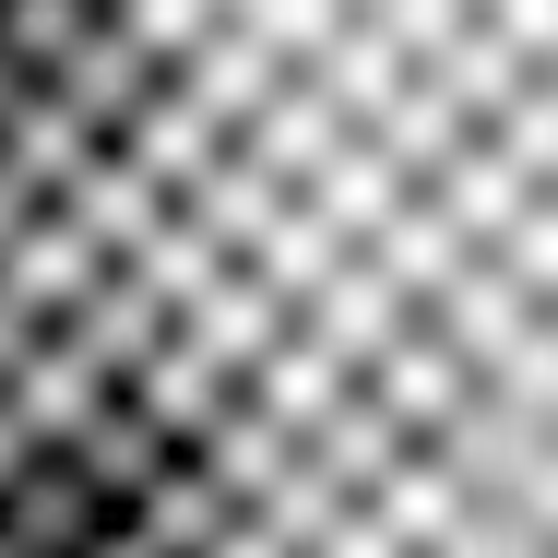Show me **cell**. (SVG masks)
Instances as JSON below:
<instances>
[{
	"label": "cell",
	"mask_w": 558,
	"mask_h": 558,
	"mask_svg": "<svg viewBox=\"0 0 558 558\" xmlns=\"http://www.w3.org/2000/svg\"><path fill=\"white\" fill-rule=\"evenodd\" d=\"M24 167L131 558H558V0H36Z\"/></svg>",
	"instance_id": "obj_1"
}]
</instances>
